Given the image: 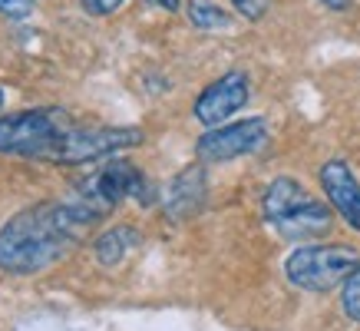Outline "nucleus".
I'll use <instances>...</instances> for the list:
<instances>
[{"instance_id": "f257e3e1", "label": "nucleus", "mask_w": 360, "mask_h": 331, "mask_svg": "<svg viewBox=\"0 0 360 331\" xmlns=\"http://www.w3.org/2000/svg\"><path fill=\"white\" fill-rule=\"evenodd\" d=\"M96 222L73 199L37 202L0 229V268L11 275H37L63 258Z\"/></svg>"}, {"instance_id": "f03ea898", "label": "nucleus", "mask_w": 360, "mask_h": 331, "mask_svg": "<svg viewBox=\"0 0 360 331\" xmlns=\"http://www.w3.org/2000/svg\"><path fill=\"white\" fill-rule=\"evenodd\" d=\"M73 202L86 212L93 222L106 219L122 199H139V202H153V192H149V182L139 169L129 163V159H120V156H110L106 166H99L93 176H86L73 192Z\"/></svg>"}, {"instance_id": "7ed1b4c3", "label": "nucleus", "mask_w": 360, "mask_h": 331, "mask_svg": "<svg viewBox=\"0 0 360 331\" xmlns=\"http://www.w3.org/2000/svg\"><path fill=\"white\" fill-rule=\"evenodd\" d=\"M360 265V252L354 245H297L284 258V275L301 292H330L347 282V275Z\"/></svg>"}, {"instance_id": "20e7f679", "label": "nucleus", "mask_w": 360, "mask_h": 331, "mask_svg": "<svg viewBox=\"0 0 360 331\" xmlns=\"http://www.w3.org/2000/svg\"><path fill=\"white\" fill-rule=\"evenodd\" d=\"M142 136L139 126H103V130H66L56 136L53 143H46L37 159L56 166H86L96 159H110V156L139 146Z\"/></svg>"}, {"instance_id": "39448f33", "label": "nucleus", "mask_w": 360, "mask_h": 331, "mask_svg": "<svg viewBox=\"0 0 360 331\" xmlns=\"http://www.w3.org/2000/svg\"><path fill=\"white\" fill-rule=\"evenodd\" d=\"M66 130L70 123L63 110H23L13 116H0V153L37 156Z\"/></svg>"}, {"instance_id": "423d86ee", "label": "nucleus", "mask_w": 360, "mask_h": 331, "mask_svg": "<svg viewBox=\"0 0 360 331\" xmlns=\"http://www.w3.org/2000/svg\"><path fill=\"white\" fill-rule=\"evenodd\" d=\"M264 143H268V120L264 116H248V120L205 130L195 143V156L198 163L219 166V163H231V159L255 153Z\"/></svg>"}, {"instance_id": "0eeeda50", "label": "nucleus", "mask_w": 360, "mask_h": 331, "mask_svg": "<svg viewBox=\"0 0 360 331\" xmlns=\"http://www.w3.org/2000/svg\"><path fill=\"white\" fill-rule=\"evenodd\" d=\"M248 96H251L248 73H245V70H229V73H221L219 80H212V83L198 93L195 106H192V116H195L202 126L215 130V126H225V123L248 103Z\"/></svg>"}, {"instance_id": "6e6552de", "label": "nucleus", "mask_w": 360, "mask_h": 331, "mask_svg": "<svg viewBox=\"0 0 360 331\" xmlns=\"http://www.w3.org/2000/svg\"><path fill=\"white\" fill-rule=\"evenodd\" d=\"M317 179H321V189L328 196L330 209L338 212L354 232H360V182L354 176V169L344 159H328L321 166Z\"/></svg>"}, {"instance_id": "1a4fd4ad", "label": "nucleus", "mask_w": 360, "mask_h": 331, "mask_svg": "<svg viewBox=\"0 0 360 331\" xmlns=\"http://www.w3.org/2000/svg\"><path fill=\"white\" fill-rule=\"evenodd\" d=\"M205 192H208V179L202 166H186L182 173H175L172 182L162 192V209L169 219L182 222L192 219L202 206H205Z\"/></svg>"}, {"instance_id": "9d476101", "label": "nucleus", "mask_w": 360, "mask_h": 331, "mask_svg": "<svg viewBox=\"0 0 360 331\" xmlns=\"http://www.w3.org/2000/svg\"><path fill=\"white\" fill-rule=\"evenodd\" d=\"M330 222H334V216H330L328 206H324L321 199H311V202L297 206L295 212L281 216V219L271 222V225L278 229V235H284V239H288V242L307 245L311 239L328 235V232H330Z\"/></svg>"}, {"instance_id": "9b49d317", "label": "nucleus", "mask_w": 360, "mask_h": 331, "mask_svg": "<svg viewBox=\"0 0 360 331\" xmlns=\"http://www.w3.org/2000/svg\"><path fill=\"white\" fill-rule=\"evenodd\" d=\"M311 192H307L297 179L291 176H281V179H274L271 186L264 189V196H262V212H264V219L268 222H278L281 216H288V212H295L297 206H304V202H311Z\"/></svg>"}, {"instance_id": "f8f14e48", "label": "nucleus", "mask_w": 360, "mask_h": 331, "mask_svg": "<svg viewBox=\"0 0 360 331\" xmlns=\"http://www.w3.org/2000/svg\"><path fill=\"white\" fill-rule=\"evenodd\" d=\"M136 245H139V232L129 229V225H116V229L99 235L96 245H93V252H96V262L103 265V268H112V265H120Z\"/></svg>"}, {"instance_id": "ddd939ff", "label": "nucleus", "mask_w": 360, "mask_h": 331, "mask_svg": "<svg viewBox=\"0 0 360 331\" xmlns=\"http://www.w3.org/2000/svg\"><path fill=\"white\" fill-rule=\"evenodd\" d=\"M186 13H188V23H192L195 30H202V33L229 30L231 27V17L221 11L219 4H212V0H188Z\"/></svg>"}, {"instance_id": "4468645a", "label": "nucleus", "mask_w": 360, "mask_h": 331, "mask_svg": "<svg viewBox=\"0 0 360 331\" xmlns=\"http://www.w3.org/2000/svg\"><path fill=\"white\" fill-rule=\"evenodd\" d=\"M340 308L354 325H360V265L347 275V282L340 285Z\"/></svg>"}, {"instance_id": "2eb2a0df", "label": "nucleus", "mask_w": 360, "mask_h": 331, "mask_svg": "<svg viewBox=\"0 0 360 331\" xmlns=\"http://www.w3.org/2000/svg\"><path fill=\"white\" fill-rule=\"evenodd\" d=\"M231 7L245 17V20H262L268 13V0H231Z\"/></svg>"}, {"instance_id": "dca6fc26", "label": "nucleus", "mask_w": 360, "mask_h": 331, "mask_svg": "<svg viewBox=\"0 0 360 331\" xmlns=\"http://www.w3.org/2000/svg\"><path fill=\"white\" fill-rule=\"evenodd\" d=\"M79 7L93 13V17H110V13H116L122 7V0H79Z\"/></svg>"}, {"instance_id": "f3484780", "label": "nucleus", "mask_w": 360, "mask_h": 331, "mask_svg": "<svg viewBox=\"0 0 360 331\" xmlns=\"http://www.w3.org/2000/svg\"><path fill=\"white\" fill-rule=\"evenodd\" d=\"M33 11V0H0V13L7 17H27Z\"/></svg>"}, {"instance_id": "a211bd4d", "label": "nucleus", "mask_w": 360, "mask_h": 331, "mask_svg": "<svg viewBox=\"0 0 360 331\" xmlns=\"http://www.w3.org/2000/svg\"><path fill=\"white\" fill-rule=\"evenodd\" d=\"M321 4H324L328 11H347L350 7V0H321Z\"/></svg>"}, {"instance_id": "6ab92c4d", "label": "nucleus", "mask_w": 360, "mask_h": 331, "mask_svg": "<svg viewBox=\"0 0 360 331\" xmlns=\"http://www.w3.org/2000/svg\"><path fill=\"white\" fill-rule=\"evenodd\" d=\"M153 4L165 7V11H179V7H182V0H153Z\"/></svg>"}, {"instance_id": "aec40b11", "label": "nucleus", "mask_w": 360, "mask_h": 331, "mask_svg": "<svg viewBox=\"0 0 360 331\" xmlns=\"http://www.w3.org/2000/svg\"><path fill=\"white\" fill-rule=\"evenodd\" d=\"M0 103H4V93H0Z\"/></svg>"}]
</instances>
